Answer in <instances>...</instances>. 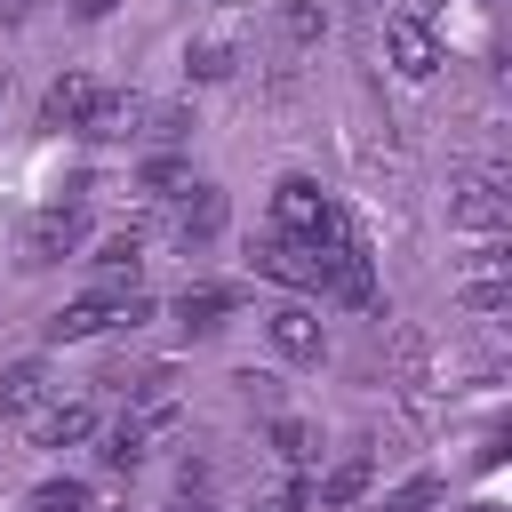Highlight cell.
<instances>
[{
    "mask_svg": "<svg viewBox=\"0 0 512 512\" xmlns=\"http://www.w3.org/2000/svg\"><path fill=\"white\" fill-rule=\"evenodd\" d=\"M168 232H176V248H208L216 232H224V192L216 184H184V192H168Z\"/></svg>",
    "mask_w": 512,
    "mask_h": 512,
    "instance_id": "52a82bcc",
    "label": "cell"
},
{
    "mask_svg": "<svg viewBox=\"0 0 512 512\" xmlns=\"http://www.w3.org/2000/svg\"><path fill=\"white\" fill-rule=\"evenodd\" d=\"M184 184H192V160H176V152H152V160H144V192H152V200H168V192H184Z\"/></svg>",
    "mask_w": 512,
    "mask_h": 512,
    "instance_id": "ac0fdd59",
    "label": "cell"
},
{
    "mask_svg": "<svg viewBox=\"0 0 512 512\" xmlns=\"http://www.w3.org/2000/svg\"><path fill=\"white\" fill-rule=\"evenodd\" d=\"M40 400H48V368H40V360L0 368V416H32Z\"/></svg>",
    "mask_w": 512,
    "mask_h": 512,
    "instance_id": "2e32d148",
    "label": "cell"
},
{
    "mask_svg": "<svg viewBox=\"0 0 512 512\" xmlns=\"http://www.w3.org/2000/svg\"><path fill=\"white\" fill-rule=\"evenodd\" d=\"M368 480H376V464H368V440H352V448L328 464V480L312 488V512H352V504L368 496Z\"/></svg>",
    "mask_w": 512,
    "mask_h": 512,
    "instance_id": "9c48e42d",
    "label": "cell"
},
{
    "mask_svg": "<svg viewBox=\"0 0 512 512\" xmlns=\"http://www.w3.org/2000/svg\"><path fill=\"white\" fill-rule=\"evenodd\" d=\"M168 512H200V496H184V504H168Z\"/></svg>",
    "mask_w": 512,
    "mask_h": 512,
    "instance_id": "d4e9b609",
    "label": "cell"
},
{
    "mask_svg": "<svg viewBox=\"0 0 512 512\" xmlns=\"http://www.w3.org/2000/svg\"><path fill=\"white\" fill-rule=\"evenodd\" d=\"M272 232L328 248V240H344L352 224H344V208H336V200H328L312 176H280V184H272Z\"/></svg>",
    "mask_w": 512,
    "mask_h": 512,
    "instance_id": "7a4b0ae2",
    "label": "cell"
},
{
    "mask_svg": "<svg viewBox=\"0 0 512 512\" xmlns=\"http://www.w3.org/2000/svg\"><path fill=\"white\" fill-rule=\"evenodd\" d=\"M96 104H104V80H88V72H64V80H48V96H40V128H72V136H88V120H96Z\"/></svg>",
    "mask_w": 512,
    "mask_h": 512,
    "instance_id": "ba28073f",
    "label": "cell"
},
{
    "mask_svg": "<svg viewBox=\"0 0 512 512\" xmlns=\"http://www.w3.org/2000/svg\"><path fill=\"white\" fill-rule=\"evenodd\" d=\"M264 328H272V344H280V360H296V368H320V320H312V304H272L264 312Z\"/></svg>",
    "mask_w": 512,
    "mask_h": 512,
    "instance_id": "30bf717a",
    "label": "cell"
},
{
    "mask_svg": "<svg viewBox=\"0 0 512 512\" xmlns=\"http://www.w3.org/2000/svg\"><path fill=\"white\" fill-rule=\"evenodd\" d=\"M312 288H320L328 304H352V312H376V304H384V296H376V264H368V248H360L352 232L320 248V264H312Z\"/></svg>",
    "mask_w": 512,
    "mask_h": 512,
    "instance_id": "277c9868",
    "label": "cell"
},
{
    "mask_svg": "<svg viewBox=\"0 0 512 512\" xmlns=\"http://www.w3.org/2000/svg\"><path fill=\"white\" fill-rule=\"evenodd\" d=\"M456 288H464V304H472L480 320H496V312L512 304V256H504V240H480V248L464 256Z\"/></svg>",
    "mask_w": 512,
    "mask_h": 512,
    "instance_id": "8992f818",
    "label": "cell"
},
{
    "mask_svg": "<svg viewBox=\"0 0 512 512\" xmlns=\"http://www.w3.org/2000/svg\"><path fill=\"white\" fill-rule=\"evenodd\" d=\"M96 432V400H40L32 408V448H80Z\"/></svg>",
    "mask_w": 512,
    "mask_h": 512,
    "instance_id": "8fae6325",
    "label": "cell"
},
{
    "mask_svg": "<svg viewBox=\"0 0 512 512\" xmlns=\"http://www.w3.org/2000/svg\"><path fill=\"white\" fill-rule=\"evenodd\" d=\"M32 512H88V488L80 480H40L32 488Z\"/></svg>",
    "mask_w": 512,
    "mask_h": 512,
    "instance_id": "44dd1931",
    "label": "cell"
},
{
    "mask_svg": "<svg viewBox=\"0 0 512 512\" xmlns=\"http://www.w3.org/2000/svg\"><path fill=\"white\" fill-rule=\"evenodd\" d=\"M88 272H96V288H136V280H144V240H136V232L104 240V248L88 256Z\"/></svg>",
    "mask_w": 512,
    "mask_h": 512,
    "instance_id": "9a60e30c",
    "label": "cell"
},
{
    "mask_svg": "<svg viewBox=\"0 0 512 512\" xmlns=\"http://www.w3.org/2000/svg\"><path fill=\"white\" fill-rule=\"evenodd\" d=\"M448 216H456L464 232H504V184H496V176H472Z\"/></svg>",
    "mask_w": 512,
    "mask_h": 512,
    "instance_id": "5bb4252c",
    "label": "cell"
},
{
    "mask_svg": "<svg viewBox=\"0 0 512 512\" xmlns=\"http://www.w3.org/2000/svg\"><path fill=\"white\" fill-rule=\"evenodd\" d=\"M280 24H288V40H296V48H312V40L328 32V16H320V0H280Z\"/></svg>",
    "mask_w": 512,
    "mask_h": 512,
    "instance_id": "d6986e66",
    "label": "cell"
},
{
    "mask_svg": "<svg viewBox=\"0 0 512 512\" xmlns=\"http://www.w3.org/2000/svg\"><path fill=\"white\" fill-rule=\"evenodd\" d=\"M424 504H440V480H432V472H416V480H400V488H392V496H384L376 512H424Z\"/></svg>",
    "mask_w": 512,
    "mask_h": 512,
    "instance_id": "7402d4cb",
    "label": "cell"
},
{
    "mask_svg": "<svg viewBox=\"0 0 512 512\" xmlns=\"http://www.w3.org/2000/svg\"><path fill=\"white\" fill-rule=\"evenodd\" d=\"M136 320H152L144 288H88V296H72L64 312H48V344H88V336L136 328Z\"/></svg>",
    "mask_w": 512,
    "mask_h": 512,
    "instance_id": "6da1fadb",
    "label": "cell"
},
{
    "mask_svg": "<svg viewBox=\"0 0 512 512\" xmlns=\"http://www.w3.org/2000/svg\"><path fill=\"white\" fill-rule=\"evenodd\" d=\"M232 312H240V288H224V280H200V288H184V296H176L184 336H216Z\"/></svg>",
    "mask_w": 512,
    "mask_h": 512,
    "instance_id": "4fadbf2b",
    "label": "cell"
},
{
    "mask_svg": "<svg viewBox=\"0 0 512 512\" xmlns=\"http://www.w3.org/2000/svg\"><path fill=\"white\" fill-rule=\"evenodd\" d=\"M184 72L192 80H232V48L224 40H200V48H184Z\"/></svg>",
    "mask_w": 512,
    "mask_h": 512,
    "instance_id": "ffe728a7",
    "label": "cell"
},
{
    "mask_svg": "<svg viewBox=\"0 0 512 512\" xmlns=\"http://www.w3.org/2000/svg\"><path fill=\"white\" fill-rule=\"evenodd\" d=\"M384 56H392L400 80H432V72H440V32H432L416 8H392V16H384Z\"/></svg>",
    "mask_w": 512,
    "mask_h": 512,
    "instance_id": "5b68a950",
    "label": "cell"
},
{
    "mask_svg": "<svg viewBox=\"0 0 512 512\" xmlns=\"http://www.w3.org/2000/svg\"><path fill=\"white\" fill-rule=\"evenodd\" d=\"M256 512H312V480H304V472H288V480H280Z\"/></svg>",
    "mask_w": 512,
    "mask_h": 512,
    "instance_id": "603a6c76",
    "label": "cell"
},
{
    "mask_svg": "<svg viewBox=\"0 0 512 512\" xmlns=\"http://www.w3.org/2000/svg\"><path fill=\"white\" fill-rule=\"evenodd\" d=\"M80 240H88V208H80V200H48V208H32V216H24L16 264H24V272H48V264H64Z\"/></svg>",
    "mask_w": 512,
    "mask_h": 512,
    "instance_id": "3957f363",
    "label": "cell"
},
{
    "mask_svg": "<svg viewBox=\"0 0 512 512\" xmlns=\"http://www.w3.org/2000/svg\"><path fill=\"white\" fill-rule=\"evenodd\" d=\"M472 512H496V504H472Z\"/></svg>",
    "mask_w": 512,
    "mask_h": 512,
    "instance_id": "484cf974",
    "label": "cell"
},
{
    "mask_svg": "<svg viewBox=\"0 0 512 512\" xmlns=\"http://www.w3.org/2000/svg\"><path fill=\"white\" fill-rule=\"evenodd\" d=\"M272 456H280V472H312V456H320L312 424H296V416H280V408H272Z\"/></svg>",
    "mask_w": 512,
    "mask_h": 512,
    "instance_id": "e0dca14e",
    "label": "cell"
},
{
    "mask_svg": "<svg viewBox=\"0 0 512 512\" xmlns=\"http://www.w3.org/2000/svg\"><path fill=\"white\" fill-rule=\"evenodd\" d=\"M312 264H320V248L288 240V232H264V248H256V272L280 280V288H312Z\"/></svg>",
    "mask_w": 512,
    "mask_h": 512,
    "instance_id": "7c38bea8",
    "label": "cell"
},
{
    "mask_svg": "<svg viewBox=\"0 0 512 512\" xmlns=\"http://www.w3.org/2000/svg\"><path fill=\"white\" fill-rule=\"evenodd\" d=\"M0 16H8V24H16V16H32V0H0Z\"/></svg>",
    "mask_w": 512,
    "mask_h": 512,
    "instance_id": "cb8c5ba5",
    "label": "cell"
}]
</instances>
